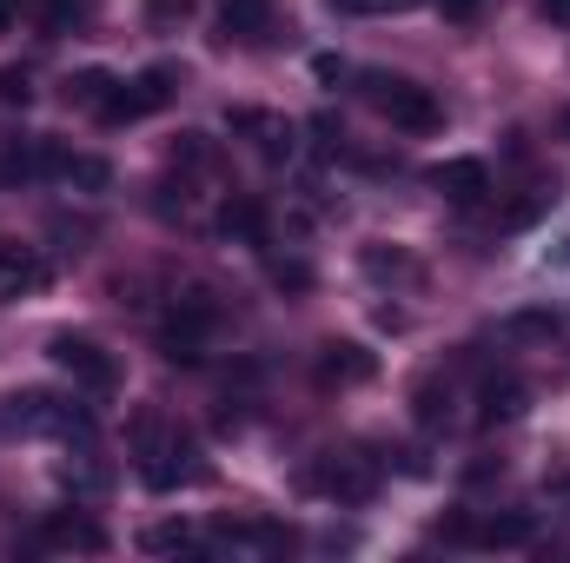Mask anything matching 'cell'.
<instances>
[{
	"label": "cell",
	"mask_w": 570,
	"mask_h": 563,
	"mask_svg": "<svg viewBox=\"0 0 570 563\" xmlns=\"http://www.w3.org/2000/svg\"><path fill=\"white\" fill-rule=\"evenodd\" d=\"M365 93H372V107H379L399 134H438V127H444V107L431 100V87H419V80H385V73H372Z\"/></svg>",
	"instance_id": "3957f363"
},
{
	"label": "cell",
	"mask_w": 570,
	"mask_h": 563,
	"mask_svg": "<svg viewBox=\"0 0 570 563\" xmlns=\"http://www.w3.org/2000/svg\"><path fill=\"white\" fill-rule=\"evenodd\" d=\"M558 332V312H511L504 318V338H551Z\"/></svg>",
	"instance_id": "7402d4cb"
},
{
	"label": "cell",
	"mask_w": 570,
	"mask_h": 563,
	"mask_svg": "<svg viewBox=\"0 0 570 563\" xmlns=\"http://www.w3.org/2000/svg\"><path fill=\"white\" fill-rule=\"evenodd\" d=\"M219 33L226 40H266L273 33V0H219Z\"/></svg>",
	"instance_id": "7c38bea8"
},
{
	"label": "cell",
	"mask_w": 570,
	"mask_h": 563,
	"mask_svg": "<svg viewBox=\"0 0 570 563\" xmlns=\"http://www.w3.org/2000/svg\"><path fill=\"white\" fill-rule=\"evenodd\" d=\"M0 100H7V107H27V100H33V87H27V73H20V67H7V73H0Z\"/></svg>",
	"instance_id": "cb8c5ba5"
},
{
	"label": "cell",
	"mask_w": 570,
	"mask_h": 563,
	"mask_svg": "<svg viewBox=\"0 0 570 563\" xmlns=\"http://www.w3.org/2000/svg\"><path fill=\"white\" fill-rule=\"evenodd\" d=\"M13 20H20V0H0V33H7Z\"/></svg>",
	"instance_id": "83f0119b"
},
{
	"label": "cell",
	"mask_w": 570,
	"mask_h": 563,
	"mask_svg": "<svg viewBox=\"0 0 570 563\" xmlns=\"http://www.w3.org/2000/svg\"><path fill=\"white\" fill-rule=\"evenodd\" d=\"M558 127H564V140H570V107H564V120H558Z\"/></svg>",
	"instance_id": "f546056e"
},
{
	"label": "cell",
	"mask_w": 570,
	"mask_h": 563,
	"mask_svg": "<svg viewBox=\"0 0 570 563\" xmlns=\"http://www.w3.org/2000/svg\"><path fill=\"white\" fill-rule=\"evenodd\" d=\"M438 7H444V20H478L484 0H438Z\"/></svg>",
	"instance_id": "4316f807"
},
{
	"label": "cell",
	"mask_w": 570,
	"mask_h": 563,
	"mask_svg": "<svg viewBox=\"0 0 570 563\" xmlns=\"http://www.w3.org/2000/svg\"><path fill=\"white\" fill-rule=\"evenodd\" d=\"M273 279L292 285V292H305V285H312V273H305V266H285V259H279V266H273Z\"/></svg>",
	"instance_id": "484cf974"
},
{
	"label": "cell",
	"mask_w": 570,
	"mask_h": 563,
	"mask_svg": "<svg viewBox=\"0 0 570 563\" xmlns=\"http://www.w3.org/2000/svg\"><path fill=\"white\" fill-rule=\"evenodd\" d=\"M531 537H538V524H531L524 511H504V517L471 524V537H464V544H484V551H524Z\"/></svg>",
	"instance_id": "5bb4252c"
},
{
	"label": "cell",
	"mask_w": 570,
	"mask_h": 563,
	"mask_svg": "<svg viewBox=\"0 0 570 563\" xmlns=\"http://www.w3.org/2000/svg\"><path fill=\"white\" fill-rule=\"evenodd\" d=\"M419 424H425V431L451 424V385H425V392H419Z\"/></svg>",
	"instance_id": "603a6c76"
},
{
	"label": "cell",
	"mask_w": 570,
	"mask_h": 563,
	"mask_svg": "<svg viewBox=\"0 0 570 563\" xmlns=\"http://www.w3.org/2000/svg\"><path fill=\"white\" fill-rule=\"evenodd\" d=\"M47 172H53L60 186H73V192H107V186H114V166H107V159L67 152V146H47Z\"/></svg>",
	"instance_id": "ba28073f"
},
{
	"label": "cell",
	"mask_w": 570,
	"mask_h": 563,
	"mask_svg": "<svg viewBox=\"0 0 570 563\" xmlns=\"http://www.w3.org/2000/svg\"><path fill=\"white\" fill-rule=\"evenodd\" d=\"M47 358H53V372H60L73 392H114V385H120V358H114L100 338H87V332H60V338L47 345Z\"/></svg>",
	"instance_id": "7a4b0ae2"
},
{
	"label": "cell",
	"mask_w": 570,
	"mask_h": 563,
	"mask_svg": "<svg viewBox=\"0 0 570 563\" xmlns=\"http://www.w3.org/2000/svg\"><path fill=\"white\" fill-rule=\"evenodd\" d=\"M558 491H564V497H570V477H564V484H558Z\"/></svg>",
	"instance_id": "4dcf8cb0"
},
{
	"label": "cell",
	"mask_w": 570,
	"mask_h": 563,
	"mask_svg": "<svg viewBox=\"0 0 570 563\" xmlns=\"http://www.w3.org/2000/svg\"><path fill=\"white\" fill-rule=\"evenodd\" d=\"M233 134H253V146L266 152V159H292V120L279 113H259V107H239L233 120H226Z\"/></svg>",
	"instance_id": "8fae6325"
},
{
	"label": "cell",
	"mask_w": 570,
	"mask_h": 563,
	"mask_svg": "<svg viewBox=\"0 0 570 563\" xmlns=\"http://www.w3.org/2000/svg\"><path fill=\"white\" fill-rule=\"evenodd\" d=\"M134 444H140V477L153 484V491H179V484H199V477H206V457H199V444H193L186 431L159 424L153 412L134 424Z\"/></svg>",
	"instance_id": "6da1fadb"
},
{
	"label": "cell",
	"mask_w": 570,
	"mask_h": 563,
	"mask_svg": "<svg viewBox=\"0 0 570 563\" xmlns=\"http://www.w3.org/2000/svg\"><path fill=\"white\" fill-rule=\"evenodd\" d=\"M544 13H558V20H570V0H544Z\"/></svg>",
	"instance_id": "f1b7e54d"
},
{
	"label": "cell",
	"mask_w": 570,
	"mask_h": 563,
	"mask_svg": "<svg viewBox=\"0 0 570 563\" xmlns=\"http://www.w3.org/2000/svg\"><path fill=\"white\" fill-rule=\"evenodd\" d=\"M114 87H120L114 73H100V67H87V73H73V80H67V100H73V107H87V113H100V107L114 100Z\"/></svg>",
	"instance_id": "d6986e66"
},
{
	"label": "cell",
	"mask_w": 570,
	"mask_h": 563,
	"mask_svg": "<svg viewBox=\"0 0 570 563\" xmlns=\"http://www.w3.org/2000/svg\"><path fill=\"white\" fill-rule=\"evenodd\" d=\"M193 20V0H146V27L153 33H179Z\"/></svg>",
	"instance_id": "ffe728a7"
},
{
	"label": "cell",
	"mask_w": 570,
	"mask_h": 563,
	"mask_svg": "<svg viewBox=\"0 0 570 563\" xmlns=\"http://www.w3.org/2000/svg\"><path fill=\"white\" fill-rule=\"evenodd\" d=\"M60 477H67L73 491H100V484H107V471H94V464H67Z\"/></svg>",
	"instance_id": "d4e9b609"
},
{
	"label": "cell",
	"mask_w": 570,
	"mask_h": 563,
	"mask_svg": "<svg viewBox=\"0 0 570 563\" xmlns=\"http://www.w3.org/2000/svg\"><path fill=\"white\" fill-rule=\"evenodd\" d=\"M213 325H219V312H213L206 298H179L173 318L159 325V358H166V365H199L206 345H213Z\"/></svg>",
	"instance_id": "277c9868"
},
{
	"label": "cell",
	"mask_w": 570,
	"mask_h": 563,
	"mask_svg": "<svg viewBox=\"0 0 570 563\" xmlns=\"http://www.w3.org/2000/svg\"><path fill=\"white\" fill-rule=\"evenodd\" d=\"M13 424L20 431H53V437H87L94 431V418L73 398H53V392H20L13 398Z\"/></svg>",
	"instance_id": "8992f818"
},
{
	"label": "cell",
	"mask_w": 570,
	"mask_h": 563,
	"mask_svg": "<svg viewBox=\"0 0 570 563\" xmlns=\"http://www.w3.org/2000/svg\"><path fill=\"white\" fill-rule=\"evenodd\" d=\"M140 551H153V557H179V551H199V531L186 524V517H166V524H153L140 537Z\"/></svg>",
	"instance_id": "ac0fdd59"
},
{
	"label": "cell",
	"mask_w": 570,
	"mask_h": 563,
	"mask_svg": "<svg viewBox=\"0 0 570 563\" xmlns=\"http://www.w3.org/2000/svg\"><path fill=\"white\" fill-rule=\"evenodd\" d=\"M431 186H438L451 206H478V199L491 192V166H484V159H444V166H431Z\"/></svg>",
	"instance_id": "9c48e42d"
},
{
	"label": "cell",
	"mask_w": 570,
	"mask_h": 563,
	"mask_svg": "<svg viewBox=\"0 0 570 563\" xmlns=\"http://www.w3.org/2000/svg\"><path fill=\"white\" fill-rule=\"evenodd\" d=\"M219 233H226V239H246V246H266V206H259V199H226Z\"/></svg>",
	"instance_id": "2e32d148"
},
{
	"label": "cell",
	"mask_w": 570,
	"mask_h": 563,
	"mask_svg": "<svg viewBox=\"0 0 570 563\" xmlns=\"http://www.w3.org/2000/svg\"><path fill=\"white\" fill-rule=\"evenodd\" d=\"M40 544H53V551H87V557H100L114 537L94 524V517H80V511H60V517H47L40 524Z\"/></svg>",
	"instance_id": "30bf717a"
},
{
	"label": "cell",
	"mask_w": 570,
	"mask_h": 563,
	"mask_svg": "<svg viewBox=\"0 0 570 563\" xmlns=\"http://www.w3.org/2000/svg\"><path fill=\"white\" fill-rule=\"evenodd\" d=\"M478 405H484V424H518L524 412H531V385L504 372V378H491V385H484V398H478Z\"/></svg>",
	"instance_id": "9a60e30c"
},
{
	"label": "cell",
	"mask_w": 570,
	"mask_h": 563,
	"mask_svg": "<svg viewBox=\"0 0 570 563\" xmlns=\"http://www.w3.org/2000/svg\"><path fill=\"white\" fill-rule=\"evenodd\" d=\"M379 365H372V352L365 345H325L318 352V385H365Z\"/></svg>",
	"instance_id": "4fadbf2b"
},
{
	"label": "cell",
	"mask_w": 570,
	"mask_h": 563,
	"mask_svg": "<svg viewBox=\"0 0 570 563\" xmlns=\"http://www.w3.org/2000/svg\"><path fill=\"white\" fill-rule=\"evenodd\" d=\"M47 266L27 253V246H0V292H40Z\"/></svg>",
	"instance_id": "e0dca14e"
},
{
	"label": "cell",
	"mask_w": 570,
	"mask_h": 563,
	"mask_svg": "<svg viewBox=\"0 0 570 563\" xmlns=\"http://www.w3.org/2000/svg\"><path fill=\"white\" fill-rule=\"evenodd\" d=\"M332 13H352V20H385V13H412L419 0H325Z\"/></svg>",
	"instance_id": "44dd1931"
},
{
	"label": "cell",
	"mask_w": 570,
	"mask_h": 563,
	"mask_svg": "<svg viewBox=\"0 0 570 563\" xmlns=\"http://www.w3.org/2000/svg\"><path fill=\"white\" fill-rule=\"evenodd\" d=\"M305 484L325 491V497H338V504H365V497L379 491V477H372L365 457H325L318 471H305Z\"/></svg>",
	"instance_id": "52a82bcc"
},
{
	"label": "cell",
	"mask_w": 570,
	"mask_h": 563,
	"mask_svg": "<svg viewBox=\"0 0 570 563\" xmlns=\"http://www.w3.org/2000/svg\"><path fill=\"white\" fill-rule=\"evenodd\" d=\"M173 87H179V67H166V60H159V67H146L140 80H120V87H114V100L100 107V120H107V127L146 120V113H159V107L173 100Z\"/></svg>",
	"instance_id": "5b68a950"
}]
</instances>
